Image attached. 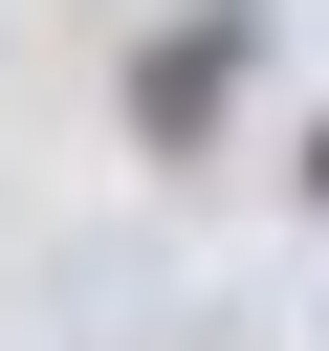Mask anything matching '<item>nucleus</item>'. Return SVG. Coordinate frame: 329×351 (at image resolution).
I'll return each instance as SVG.
<instances>
[{
  "label": "nucleus",
  "mask_w": 329,
  "mask_h": 351,
  "mask_svg": "<svg viewBox=\"0 0 329 351\" xmlns=\"http://www.w3.org/2000/svg\"><path fill=\"white\" fill-rule=\"evenodd\" d=\"M307 197H329V132H307Z\"/></svg>",
  "instance_id": "obj_2"
},
{
  "label": "nucleus",
  "mask_w": 329,
  "mask_h": 351,
  "mask_svg": "<svg viewBox=\"0 0 329 351\" xmlns=\"http://www.w3.org/2000/svg\"><path fill=\"white\" fill-rule=\"evenodd\" d=\"M219 66H241V22H197L175 66H132V110H154V132H197V110H219Z\"/></svg>",
  "instance_id": "obj_1"
}]
</instances>
